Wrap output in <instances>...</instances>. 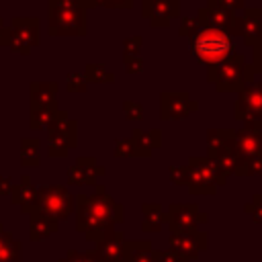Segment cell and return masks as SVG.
<instances>
[{"label": "cell", "mask_w": 262, "mask_h": 262, "mask_svg": "<svg viewBox=\"0 0 262 262\" xmlns=\"http://www.w3.org/2000/svg\"><path fill=\"white\" fill-rule=\"evenodd\" d=\"M74 209L76 229L84 233L88 242L100 239L106 231L115 229V225L125 219V207L106 192L104 184H94L92 194H76Z\"/></svg>", "instance_id": "cell-1"}, {"label": "cell", "mask_w": 262, "mask_h": 262, "mask_svg": "<svg viewBox=\"0 0 262 262\" xmlns=\"http://www.w3.org/2000/svg\"><path fill=\"white\" fill-rule=\"evenodd\" d=\"M254 76L252 63H248L239 51H233L217 66H207V82L213 84L217 92H239L246 84L254 82Z\"/></svg>", "instance_id": "cell-2"}, {"label": "cell", "mask_w": 262, "mask_h": 262, "mask_svg": "<svg viewBox=\"0 0 262 262\" xmlns=\"http://www.w3.org/2000/svg\"><path fill=\"white\" fill-rule=\"evenodd\" d=\"M235 51V41L231 35L215 29L201 27L190 37V53L196 55L207 66H217Z\"/></svg>", "instance_id": "cell-3"}, {"label": "cell", "mask_w": 262, "mask_h": 262, "mask_svg": "<svg viewBox=\"0 0 262 262\" xmlns=\"http://www.w3.org/2000/svg\"><path fill=\"white\" fill-rule=\"evenodd\" d=\"M47 33L51 37H84L88 18L84 6H61L55 0L47 2Z\"/></svg>", "instance_id": "cell-4"}, {"label": "cell", "mask_w": 262, "mask_h": 262, "mask_svg": "<svg viewBox=\"0 0 262 262\" xmlns=\"http://www.w3.org/2000/svg\"><path fill=\"white\" fill-rule=\"evenodd\" d=\"M188 192L190 194H215L219 186L227 182L225 176L213 166L207 156H190L188 158Z\"/></svg>", "instance_id": "cell-5"}, {"label": "cell", "mask_w": 262, "mask_h": 262, "mask_svg": "<svg viewBox=\"0 0 262 262\" xmlns=\"http://www.w3.org/2000/svg\"><path fill=\"white\" fill-rule=\"evenodd\" d=\"M74 211V194L63 184H49L37 188V207L35 213L49 217L53 221H63Z\"/></svg>", "instance_id": "cell-6"}, {"label": "cell", "mask_w": 262, "mask_h": 262, "mask_svg": "<svg viewBox=\"0 0 262 262\" xmlns=\"http://www.w3.org/2000/svg\"><path fill=\"white\" fill-rule=\"evenodd\" d=\"M78 145V121L70 119L66 111H57V117L47 127V156L66 158L72 147Z\"/></svg>", "instance_id": "cell-7"}, {"label": "cell", "mask_w": 262, "mask_h": 262, "mask_svg": "<svg viewBox=\"0 0 262 262\" xmlns=\"http://www.w3.org/2000/svg\"><path fill=\"white\" fill-rule=\"evenodd\" d=\"M39 45V18L37 16H14L8 23V43L12 53L29 55Z\"/></svg>", "instance_id": "cell-8"}, {"label": "cell", "mask_w": 262, "mask_h": 262, "mask_svg": "<svg viewBox=\"0 0 262 262\" xmlns=\"http://www.w3.org/2000/svg\"><path fill=\"white\" fill-rule=\"evenodd\" d=\"M233 119L244 125H262V80L246 84L233 102Z\"/></svg>", "instance_id": "cell-9"}, {"label": "cell", "mask_w": 262, "mask_h": 262, "mask_svg": "<svg viewBox=\"0 0 262 262\" xmlns=\"http://www.w3.org/2000/svg\"><path fill=\"white\" fill-rule=\"evenodd\" d=\"M209 215L199 209L196 203H172L164 213V223L170 233H188L196 231L201 223H207Z\"/></svg>", "instance_id": "cell-10"}, {"label": "cell", "mask_w": 262, "mask_h": 262, "mask_svg": "<svg viewBox=\"0 0 262 262\" xmlns=\"http://www.w3.org/2000/svg\"><path fill=\"white\" fill-rule=\"evenodd\" d=\"M199 111V102L190 98L188 90H162L160 92V119L178 121Z\"/></svg>", "instance_id": "cell-11"}, {"label": "cell", "mask_w": 262, "mask_h": 262, "mask_svg": "<svg viewBox=\"0 0 262 262\" xmlns=\"http://www.w3.org/2000/svg\"><path fill=\"white\" fill-rule=\"evenodd\" d=\"M196 20L201 23V27L223 31L231 37H237V33H235V20H237L235 12L219 6L215 0H207L205 6L196 8Z\"/></svg>", "instance_id": "cell-12"}, {"label": "cell", "mask_w": 262, "mask_h": 262, "mask_svg": "<svg viewBox=\"0 0 262 262\" xmlns=\"http://www.w3.org/2000/svg\"><path fill=\"white\" fill-rule=\"evenodd\" d=\"M170 248L174 254H178L180 258L192 262L199 258L201 252H205L209 248V235L207 231H188V233H170Z\"/></svg>", "instance_id": "cell-13"}, {"label": "cell", "mask_w": 262, "mask_h": 262, "mask_svg": "<svg viewBox=\"0 0 262 262\" xmlns=\"http://www.w3.org/2000/svg\"><path fill=\"white\" fill-rule=\"evenodd\" d=\"M141 16L154 29H166L180 16V0H141Z\"/></svg>", "instance_id": "cell-14"}, {"label": "cell", "mask_w": 262, "mask_h": 262, "mask_svg": "<svg viewBox=\"0 0 262 262\" xmlns=\"http://www.w3.org/2000/svg\"><path fill=\"white\" fill-rule=\"evenodd\" d=\"M233 147L242 164L246 160L262 158V125H244L233 133Z\"/></svg>", "instance_id": "cell-15"}, {"label": "cell", "mask_w": 262, "mask_h": 262, "mask_svg": "<svg viewBox=\"0 0 262 262\" xmlns=\"http://www.w3.org/2000/svg\"><path fill=\"white\" fill-rule=\"evenodd\" d=\"M235 33L252 49L262 45V8L246 6L242 16H237V20H235Z\"/></svg>", "instance_id": "cell-16"}, {"label": "cell", "mask_w": 262, "mask_h": 262, "mask_svg": "<svg viewBox=\"0 0 262 262\" xmlns=\"http://www.w3.org/2000/svg\"><path fill=\"white\" fill-rule=\"evenodd\" d=\"M106 170L104 166H100L92 156H80L76 158V162L68 168V184L70 186H94L98 176H104Z\"/></svg>", "instance_id": "cell-17"}, {"label": "cell", "mask_w": 262, "mask_h": 262, "mask_svg": "<svg viewBox=\"0 0 262 262\" xmlns=\"http://www.w3.org/2000/svg\"><path fill=\"white\" fill-rule=\"evenodd\" d=\"M125 233L111 229L100 239H96L94 254L98 262H123L125 260Z\"/></svg>", "instance_id": "cell-18"}, {"label": "cell", "mask_w": 262, "mask_h": 262, "mask_svg": "<svg viewBox=\"0 0 262 262\" xmlns=\"http://www.w3.org/2000/svg\"><path fill=\"white\" fill-rule=\"evenodd\" d=\"M10 201L14 205H18L20 211L27 213V215L35 213V207H37V186L33 184V180H31L29 174H23L20 180L16 184H12Z\"/></svg>", "instance_id": "cell-19"}, {"label": "cell", "mask_w": 262, "mask_h": 262, "mask_svg": "<svg viewBox=\"0 0 262 262\" xmlns=\"http://www.w3.org/2000/svg\"><path fill=\"white\" fill-rule=\"evenodd\" d=\"M57 82H31L29 96H31V111L33 108H45L57 104Z\"/></svg>", "instance_id": "cell-20"}, {"label": "cell", "mask_w": 262, "mask_h": 262, "mask_svg": "<svg viewBox=\"0 0 262 262\" xmlns=\"http://www.w3.org/2000/svg\"><path fill=\"white\" fill-rule=\"evenodd\" d=\"M131 141L135 147V158H149L154 149L162 145V131L160 129H133Z\"/></svg>", "instance_id": "cell-21"}, {"label": "cell", "mask_w": 262, "mask_h": 262, "mask_svg": "<svg viewBox=\"0 0 262 262\" xmlns=\"http://www.w3.org/2000/svg\"><path fill=\"white\" fill-rule=\"evenodd\" d=\"M235 129H209L207 131V158H215L233 147Z\"/></svg>", "instance_id": "cell-22"}, {"label": "cell", "mask_w": 262, "mask_h": 262, "mask_svg": "<svg viewBox=\"0 0 262 262\" xmlns=\"http://www.w3.org/2000/svg\"><path fill=\"white\" fill-rule=\"evenodd\" d=\"M57 229H59V223L57 221H53L49 217H43L39 213H31L29 215V239L31 242L47 239L53 233H57Z\"/></svg>", "instance_id": "cell-23"}, {"label": "cell", "mask_w": 262, "mask_h": 262, "mask_svg": "<svg viewBox=\"0 0 262 262\" xmlns=\"http://www.w3.org/2000/svg\"><path fill=\"white\" fill-rule=\"evenodd\" d=\"M123 262H154V246L149 239H127Z\"/></svg>", "instance_id": "cell-24"}, {"label": "cell", "mask_w": 262, "mask_h": 262, "mask_svg": "<svg viewBox=\"0 0 262 262\" xmlns=\"http://www.w3.org/2000/svg\"><path fill=\"white\" fill-rule=\"evenodd\" d=\"M143 221H141V231L145 233H156L164 227V209L160 203H143L141 205Z\"/></svg>", "instance_id": "cell-25"}, {"label": "cell", "mask_w": 262, "mask_h": 262, "mask_svg": "<svg viewBox=\"0 0 262 262\" xmlns=\"http://www.w3.org/2000/svg\"><path fill=\"white\" fill-rule=\"evenodd\" d=\"M39 145H41V141L37 137H23L20 139V166L23 168L39 166V162H41Z\"/></svg>", "instance_id": "cell-26"}, {"label": "cell", "mask_w": 262, "mask_h": 262, "mask_svg": "<svg viewBox=\"0 0 262 262\" xmlns=\"http://www.w3.org/2000/svg\"><path fill=\"white\" fill-rule=\"evenodd\" d=\"M57 111L59 106H45V108H33L31 115H29V127L31 129H47L53 119L57 117Z\"/></svg>", "instance_id": "cell-27"}, {"label": "cell", "mask_w": 262, "mask_h": 262, "mask_svg": "<svg viewBox=\"0 0 262 262\" xmlns=\"http://www.w3.org/2000/svg\"><path fill=\"white\" fill-rule=\"evenodd\" d=\"M84 78L90 84H113L115 82V74L111 70H106L104 63H88L84 70Z\"/></svg>", "instance_id": "cell-28"}, {"label": "cell", "mask_w": 262, "mask_h": 262, "mask_svg": "<svg viewBox=\"0 0 262 262\" xmlns=\"http://www.w3.org/2000/svg\"><path fill=\"white\" fill-rule=\"evenodd\" d=\"M20 242H16L14 237L10 242H6L2 248H0V262H23L20 260Z\"/></svg>", "instance_id": "cell-29"}, {"label": "cell", "mask_w": 262, "mask_h": 262, "mask_svg": "<svg viewBox=\"0 0 262 262\" xmlns=\"http://www.w3.org/2000/svg\"><path fill=\"white\" fill-rule=\"evenodd\" d=\"M88 82L84 78V74L80 72H68L66 74V90L68 92H86Z\"/></svg>", "instance_id": "cell-30"}, {"label": "cell", "mask_w": 262, "mask_h": 262, "mask_svg": "<svg viewBox=\"0 0 262 262\" xmlns=\"http://www.w3.org/2000/svg\"><path fill=\"white\" fill-rule=\"evenodd\" d=\"M113 154H115L117 158H133V156H135V147H133L131 137H119V139H115V143H113Z\"/></svg>", "instance_id": "cell-31"}, {"label": "cell", "mask_w": 262, "mask_h": 262, "mask_svg": "<svg viewBox=\"0 0 262 262\" xmlns=\"http://www.w3.org/2000/svg\"><path fill=\"white\" fill-rule=\"evenodd\" d=\"M86 4V10L88 8H98V6H104V8H131L133 6V0H84Z\"/></svg>", "instance_id": "cell-32"}, {"label": "cell", "mask_w": 262, "mask_h": 262, "mask_svg": "<svg viewBox=\"0 0 262 262\" xmlns=\"http://www.w3.org/2000/svg\"><path fill=\"white\" fill-rule=\"evenodd\" d=\"M59 262H98L94 250H86V252H78V250H70Z\"/></svg>", "instance_id": "cell-33"}, {"label": "cell", "mask_w": 262, "mask_h": 262, "mask_svg": "<svg viewBox=\"0 0 262 262\" xmlns=\"http://www.w3.org/2000/svg\"><path fill=\"white\" fill-rule=\"evenodd\" d=\"M199 29H201V23L196 20V16H184V18L180 20V25H178V35L190 39Z\"/></svg>", "instance_id": "cell-34"}, {"label": "cell", "mask_w": 262, "mask_h": 262, "mask_svg": "<svg viewBox=\"0 0 262 262\" xmlns=\"http://www.w3.org/2000/svg\"><path fill=\"white\" fill-rule=\"evenodd\" d=\"M244 211H246L256 223H262V194H254L252 201L244 205Z\"/></svg>", "instance_id": "cell-35"}, {"label": "cell", "mask_w": 262, "mask_h": 262, "mask_svg": "<svg viewBox=\"0 0 262 262\" xmlns=\"http://www.w3.org/2000/svg\"><path fill=\"white\" fill-rule=\"evenodd\" d=\"M143 45L141 35H131L123 39V55H139V49Z\"/></svg>", "instance_id": "cell-36"}, {"label": "cell", "mask_w": 262, "mask_h": 262, "mask_svg": "<svg viewBox=\"0 0 262 262\" xmlns=\"http://www.w3.org/2000/svg\"><path fill=\"white\" fill-rule=\"evenodd\" d=\"M168 174H170L172 184H176V186H186L188 184V168L186 166H170Z\"/></svg>", "instance_id": "cell-37"}, {"label": "cell", "mask_w": 262, "mask_h": 262, "mask_svg": "<svg viewBox=\"0 0 262 262\" xmlns=\"http://www.w3.org/2000/svg\"><path fill=\"white\" fill-rule=\"evenodd\" d=\"M123 111L127 121H141L143 119V106L135 100H123Z\"/></svg>", "instance_id": "cell-38"}, {"label": "cell", "mask_w": 262, "mask_h": 262, "mask_svg": "<svg viewBox=\"0 0 262 262\" xmlns=\"http://www.w3.org/2000/svg\"><path fill=\"white\" fill-rule=\"evenodd\" d=\"M123 66L127 74H141L143 72V59L139 55H123Z\"/></svg>", "instance_id": "cell-39"}, {"label": "cell", "mask_w": 262, "mask_h": 262, "mask_svg": "<svg viewBox=\"0 0 262 262\" xmlns=\"http://www.w3.org/2000/svg\"><path fill=\"white\" fill-rule=\"evenodd\" d=\"M154 262H188L172 250H154Z\"/></svg>", "instance_id": "cell-40"}, {"label": "cell", "mask_w": 262, "mask_h": 262, "mask_svg": "<svg viewBox=\"0 0 262 262\" xmlns=\"http://www.w3.org/2000/svg\"><path fill=\"white\" fill-rule=\"evenodd\" d=\"M215 2H217L219 6L231 10V12H235V10H244V8H246V0H215Z\"/></svg>", "instance_id": "cell-41"}, {"label": "cell", "mask_w": 262, "mask_h": 262, "mask_svg": "<svg viewBox=\"0 0 262 262\" xmlns=\"http://www.w3.org/2000/svg\"><path fill=\"white\" fill-rule=\"evenodd\" d=\"M252 68H254L256 74L262 76V45L252 49Z\"/></svg>", "instance_id": "cell-42"}, {"label": "cell", "mask_w": 262, "mask_h": 262, "mask_svg": "<svg viewBox=\"0 0 262 262\" xmlns=\"http://www.w3.org/2000/svg\"><path fill=\"white\" fill-rule=\"evenodd\" d=\"M12 190V180L8 176H2L0 174V196H8Z\"/></svg>", "instance_id": "cell-43"}, {"label": "cell", "mask_w": 262, "mask_h": 262, "mask_svg": "<svg viewBox=\"0 0 262 262\" xmlns=\"http://www.w3.org/2000/svg\"><path fill=\"white\" fill-rule=\"evenodd\" d=\"M8 43V27H6V23L0 18V47H4Z\"/></svg>", "instance_id": "cell-44"}, {"label": "cell", "mask_w": 262, "mask_h": 262, "mask_svg": "<svg viewBox=\"0 0 262 262\" xmlns=\"http://www.w3.org/2000/svg\"><path fill=\"white\" fill-rule=\"evenodd\" d=\"M10 239H12V233H10V231H6V229H4V225L0 223V248H2L6 242H10Z\"/></svg>", "instance_id": "cell-45"}, {"label": "cell", "mask_w": 262, "mask_h": 262, "mask_svg": "<svg viewBox=\"0 0 262 262\" xmlns=\"http://www.w3.org/2000/svg\"><path fill=\"white\" fill-rule=\"evenodd\" d=\"M55 2L61 4V6H84V8H86L84 0H55Z\"/></svg>", "instance_id": "cell-46"}, {"label": "cell", "mask_w": 262, "mask_h": 262, "mask_svg": "<svg viewBox=\"0 0 262 262\" xmlns=\"http://www.w3.org/2000/svg\"><path fill=\"white\" fill-rule=\"evenodd\" d=\"M260 176H262V174H260Z\"/></svg>", "instance_id": "cell-47"}]
</instances>
